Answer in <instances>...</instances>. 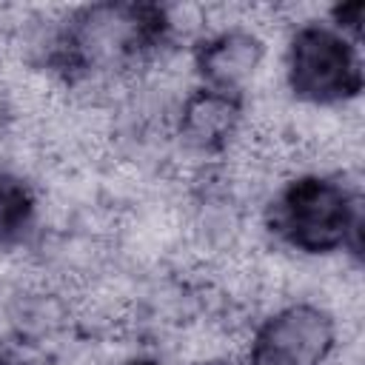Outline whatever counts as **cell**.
Segmentation results:
<instances>
[{
	"label": "cell",
	"mask_w": 365,
	"mask_h": 365,
	"mask_svg": "<svg viewBox=\"0 0 365 365\" xmlns=\"http://www.w3.org/2000/svg\"><path fill=\"white\" fill-rule=\"evenodd\" d=\"M251 131L248 100L191 83L168 120L171 148L194 163V171L222 163Z\"/></svg>",
	"instance_id": "5b68a950"
},
{
	"label": "cell",
	"mask_w": 365,
	"mask_h": 365,
	"mask_svg": "<svg viewBox=\"0 0 365 365\" xmlns=\"http://www.w3.org/2000/svg\"><path fill=\"white\" fill-rule=\"evenodd\" d=\"M259 231L274 251L297 262H348L362 257V188L356 171L308 163L271 182L257 211Z\"/></svg>",
	"instance_id": "6da1fadb"
},
{
	"label": "cell",
	"mask_w": 365,
	"mask_h": 365,
	"mask_svg": "<svg viewBox=\"0 0 365 365\" xmlns=\"http://www.w3.org/2000/svg\"><path fill=\"white\" fill-rule=\"evenodd\" d=\"M182 365H242L237 354H197L188 356Z\"/></svg>",
	"instance_id": "9c48e42d"
},
{
	"label": "cell",
	"mask_w": 365,
	"mask_h": 365,
	"mask_svg": "<svg viewBox=\"0 0 365 365\" xmlns=\"http://www.w3.org/2000/svg\"><path fill=\"white\" fill-rule=\"evenodd\" d=\"M279 83L297 108L345 114L365 88L362 43L331 26L322 11L297 17L282 37Z\"/></svg>",
	"instance_id": "7a4b0ae2"
},
{
	"label": "cell",
	"mask_w": 365,
	"mask_h": 365,
	"mask_svg": "<svg viewBox=\"0 0 365 365\" xmlns=\"http://www.w3.org/2000/svg\"><path fill=\"white\" fill-rule=\"evenodd\" d=\"M46 234V191L34 174L0 160V257L37 248Z\"/></svg>",
	"instance_id": "8992f818"
},
{
	"label": "cell",
	"mask_w": 365,
	"mask_h": 365,
	"mask_svg": "<svg viewBox=\"0 0 365 365\" xmlns=\"http://www.w3.org/2000/svg\"><path fill=\"white\" fill-rule=\"evenodd\" d=\"M325 20L331 26H336L342 34L354 37L362 43V29H365V3L362 0H351V3H334L328 9H322Z\"/></svg>",
	"instance_id": "52a82bcc"
},
{
	"label": "cell",
	"mask_w": 365,
	"mask_h": 365,
	"mask_svg": "<svg viewBox=\"0 0 365 365\" xmlns=\"http://www.w3.org/2000/svg\"><path fill=\"white\" fill-rule=\"evenodd\" d=\"M111 365H165V359L151 348H134V351L123 354L120 359H114Z\"/></svg>",
	"instance_id": "ba28073f"
},
{
	"label": "cell",
	"mask_w": 365,
	"mask_h": 365,
	"mask_svg": "<svg viewBox=\"0 0 365 365\" xmlns=\"http://www.w3.org/2000/svg\"><path fill=\"white\" fill-rule=\"evenodd\" d=\"M271 60V40L265 23L254 11L228 14V20H208L202 34L188 46V71L197 86L248 100Z\"/></svg>",
	"instance_id": "277c9868"
},
{
	"label": "cell",
	"mask_w": 365,
	"mask_h": 365,
	"mask_svg": "<svg viewBox=\"0 0 365 365\" xmlns=\"http://www.w3.org/2000/svg\"><path fill=\"white\" fill-rule=\"evenodd\" d=\"M345 351L339 311L319 297H282L251 319L240 342L242 365H336Z\"/></svg>",
	"instance_id": "3957f363"
}]
</instances>
